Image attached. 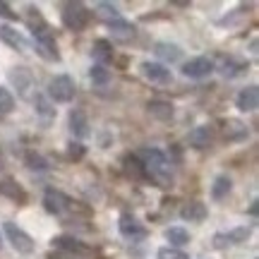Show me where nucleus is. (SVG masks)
<instances>
[{"instance_id":"1","label":"nucleus","mask_w":259,"mask_h":259,"mask_svg":"<svg viewBox=\"0 0 259 259\" xmlns=\"http://www.w3.org/2000/svg\"><path fill=\"white\" fill-rule=\"evenodd\" d=\"M137 156L144 163V170H147L149 180L158 183V187L173 185V168H170L173 163L166 158L163 151H158V149H142Z\"/></svg>"},{"instance_id":"2","label":"nucleus","mask_w":259,"mask_h":259,"mask_svg":"<svg viewBox=\"0 0 259 259\" xmlns=\"http://www.w3.org/2000/svg\"><path fill=\"white\" fill-rule=\"evenodd\" d=\"M89 17H92V12L82 3H67L63 8V24L70 31H82L89 24Z\"/></svg>"},{"instance_id":"3","label":"nucleus","mask_w":259,"mask_h":259,"mask_svg":"<svg viewBox=\"0 0 259 259\" xmlns=\"http://www.w3.org/2000/svg\"><path fill=\"white\" fill-rule=\"evenodd\" d=\"M48 96L58 103H67L74 99V82L67 74H58L48 82Z\"/></svg>"},{"instance_id":"4","label":"nucleus","mask_w":259,"mask_h":259,"mask_svg":"<svg viewBox=\"0 0 259 259\" xmlns=\"http://www.w3.org/2000/svg\"><path fill=\"white\" fill-rule=\"evenodd\" d=\"M44 204H46V211L56 213V216H65V213H70L77 209V202H72L70 197H65V194L58 192V190H46Z\"/></svg>"},{"instance_id":"5","label":"nucleus","mask_w":259,"mask_h":259,"mask_svg":"<svg viewBox=\"0 0 259 259\" xmlns=\"http://www.w3.org/2000/svg\"><path fill=\"white\" fill-rule=\"evenodd\" d=\"M5 235H8V240L12 242V247H15L17 252H24V254L34 252V240H31V235H27L19 226H15V223L8 221L5 223Z\"/></svg>"},{"instance_id":"6","label":"nucleus","mask_w":259,"mask_h":259,"mask_svg":"<svg viewBox=\"0 0 259 259\" xmlns=\"http://www.w3.org/2000/svg\"><path fill=\"white\" fill-rule=\"evenodd\" d=\"M53 245H56L58 250L74 254V257H89L92 254V250L82 240H77L74 235H58V238H53Z\"/></svg>"},{"instance_id":"7","label":"nucleus","mask_w":259,"mask_h":259,"mask_svg":"<svg viewBox=\"0 0 259 259\" xmlns=\"http://www.w3.org/2000/svg\"><path fill=\"white\" fill-rule=\"evenodd\" d=\"M213 70V63L209 58H192L183 65V74L190 77V79H202Z\"/></svg>"},{"instance_id":"8","label":"nucleus","mask_w":259,"mask_h":259,"mask_svg":"<svg viewBox=\"0 0 259 259\" xmlns=\"http://www.w3.org/2000/svg\"><path fill=\"white\" fill-rule=\"evenodd\" d=\"M142 72H144V77H147L149 82H154V84H170L173 82L170 70L161 63H144L142 65Z\"/></svg>"},{"instance_id":"9","label":"nucleus","mask_w":259,"mask_h":259,"mask_svg":"<svg viewBox=\"0 0 259 259\" xmlns=\"http://www.w3.org/2000/svg\"><path fill=\"white\" fill-rule=\"evenodd\" d=\"M0 41H3V44H8L10 48H15V51H27L29 48V41L24 38V34H19L17 29L8 27V24H3V27H0Z\"/></svg>"},{"instance_id":"10","label":"nucleus","mask_w":259,"mask_h":259,"mask_svg":"<svg viewBox=\"0 0 259 259\" xmlns=\"http://www.w3.org/2000/svg\"><path fill=\"white\" fill-rule=\"evenodd\" d=\"M34 108H36V115L41 118L44 125H51V122L56 120V108H53V103H51V99H48L46 94H36Z\"/></svg>"},{"instance_id":"11","label":"nucleus","mask_w":259,"mask_h":259,"mask_svg":"<svg viewBox=\"0 0 259 259\" xmlns=\"http://www.w3.org/2000/svg\"><path fill=\"white\" fill-rule=\"evenodd\" d=\"M70 132H72V137H77V139L89 137V120H87V113L79 111V108H74V111L70 113Z\"/></svg>"},{"instance_id":"12","label":"nucleus","mask_w":259,"mask_h":259,"mask_svg":"<svg viewBox=\"0 0 259 259\" xmlns=\"http://www.w3.org/2000/svg\"><path fill=\"white\" fill-rule=\"evenodd\" d=\"M120 233L125 235V238L139 240V238H144V235H147V228H144V226H142V223H139L135 216L125 213V216L120 219Z\"/></svg>"},{"instance_id":"13","label":"nucleus","mask_w":259,"mask_h":259,"mask_svg":"<svg viewBox=\"0 0 259 259\" xmlns=\"http://www.w3.org/2000/svg\"><path fill=\"white\" fill-rule=\"evenodd\" d=\"M211 142H213V130L209 127V125H199V127H194L192 132H190V144H192L194 149L211 147Z\"/></svg>"},{"instance_id":"14","label":"nucleus","mask_w":259,"mask_h":259,"mask_svg":"<svg viewBox=\"0 0 259 259\" xmlns=\"http://www.w3.org/2000/svg\"><path fill=\"white\" fill-rule=\"evenodd\" d=\"M92 56H94V60H96V65H103V67H106V65L113 60V46H111V41H106V38L94 41Z\"/></svg>"},{"instance_id":"15","label":"nucleus","mask_w":259,"mask_h":259,"mask_svg":"<svg viewBox=\"0 0 259 259\" xmlns=\"http://www.w3.org/2000/svg\"><path fill=\"white\" fill-rule=\"evenodd\" d=\"M238 108L245 113H252L257 111V103H259V92L257 87H247V89H242L240 94H238Z\"/></svg>"},{"instance_id":"16","label":"nucleus","mask_w":259,"mask_h":259,"mask_svg":"<svg viewBox=\"0 0 259 259\" xmlns=\"http://www.w3.org/2000/svg\"><path fill=\"white\" fill-rule=\"evenodd\" d=\"M106 24H108V29L113 31V36L120 38V41H130V38H135V27L130 24V22H125V19H106Z\"/></svg>"},{"instance_id":"17","label":"nucleus","mask_w":259,"mask_h":259,"mask_svg":"<svg viewBox=\"0 0 259 259\" xmlns=\"http://www.w3.org/2000/svg\"><path fill=\"white\" fill-rule=\"evenodd\" d=\"M245 238H250V228H235L231 233H219L213 238V245L216 247H226V245H235V242H242Z\"/></svg>"},{"instance_id":"18","label":"nucleus","mask_w":259,"mask_h":259,"mask_svg":"<svg viewBox=\"0 0 259 259\" xmlns=\"http://www.w3.org/2000/svg\"><path fill=\"white\" fill-rule=\"evenodd\" d=\"M154 53H156L163 63H178L180 60V56H183V51L176 46V44H166V41H161V44H156L154 46Z\"/></svg>"},{"instance_id":"19","label":"nucleus","mask_w":259,"mask_h":259,"mask_svg":"<svg viewBox=\"0 0 259 259\" xmlns=\"http://www.w3.org/2000/svg\"><path fill=\"white\" fill-rule=\"evenodd\" d=\"M180 216H183L185 221H190V223H202L204 219H206V206H204L202 202H190V204L183 206Z\"/></svg>"},{"instance_id":"20","label":"nucleus","mask_w":259,"mask_h":259,"mask_svg":"<svg viewBox=\"0 0 259 259\" xmlns=\"http://www.w3.org/2000/svg\"><path fill=\"white\" fill-rule=\"evenodd\" d=\"M219 70H221L223 77H235V74H240L242 70H247V63H245V60H238V58H233V56H228V58L223 56Z\"/></svg>"},{"instance_id":"21","label":"nucleus","mask_w":259,"mask_h":259,"mask_svg":"<svg viewBox=\"0 0 259 259\" xmlns=\"http://www.w3.org/2000/svg\"><path fill=\"white\" fill-rule=\"evenodd\" d=\"M0 194L8 197V199H12V202H17V204H27V192H24L17 183H12V180L0 183Z\"/></svg>"},{"instance_id":"22","label":"nucleus","mask_w":259,"mask_h":259,"mask_svg":"<svg viewBox=\"0 0 259 259\" xmlns=\"http://www.w3.org/2000/svg\"><path fill=\"white\" fill-rule=\"evenodd\" d=\"M10 79L17 84V89L22 96H27V92L31 89V74H29L27 67H15V70L10 72Z\"/></svg>"},{"instance_id":"23","label":"nucleus","mask_w":259,"mask_h":259,"mask_svg":"<svg viewBox=\"0 0 259 259\" xmlns=\"http://www.w3.org/2000/svg\"><path fill=\"white\" fill-rule=\"evenodd\" d=\"M125 170H127L130 176L139 178V180H149L147 170H144V163L139 161L137 154H127V156H125Z\"/></svg>"},{"instance_id":"24","label":"nucleus","mask_w":259,"mask_h":259,"mask_svg":"<svg viewBox=\"0 0 259 259\" xmlns=\"http://www.w3.org/2000/svg\"><path fill=\"white\" fill-rule=\"evenodd\" d=\"M147 108L154 118H158V120H170V118H173V106L168 101H149Z\"/></svg>"},{"instance_id":"25","label":"nucleus","mask_w":259,"mask_h":259,"mask_svg":"<svg viewBox=\"0 0 259 259\" xmlns=\"http://www.w3.org/2000/svg\"><path fill=\"white\" fill-rule=\"evenodd\" d=\"M166 240L170 242V247H185L187 242H190V233L183 231V228H168L166 231Z\"/></svg>"},{"instance_id":"26","label":"nucleus","mask_w":259,"mask_h":259,"mask_svg":"<svg viewBox=\"0 0 259 259\" xmlns=\"http://www.w3.org/2000/svg\"><path fill=\"white\" fill-rule=\"evenodd\" d=\"M231 192V178L228 176H219L213 180V187H211V197L213 199H223V197H228Z\"/></svg>"},{"instance_id":"27","label":"nucleus","mask_w":259,"mask_h":259,"mask_svg":"<svg viewBox=\"0 0 259 259\" xmlns=\"http://www.w3.org/2000/svg\"><path fill=\"white\" fill-rule=\"evenodd\" d=\"M24 163H27L31 170H38V173L48 170V161L41 156V154H36V151H27V154H24Z\"/></svg>"},{"instance_id":"28","label":"nucleus","mask_w":259,"mask_h":259,"mask_svg":"<svg viewBox=\"0 0 259 259\" xmlns=\"http://www.w3.org/2000/svg\"><path fill=\"white\" fill-rule=\"evenodd\" d=\"M226 137L228 139H245L247 137V127L238 120H228L226 122Z\"/></svg>"},{"instance_id":"29","label":"nucleus","mask_w":259,"mask_h":259,"mask_svg":"<svg viewBox=\"0 0 259 259\" xmlns=\"http://www.w3.org/2000/svg\"><path fill=\"white\" fill-rule=\"evenodd\" d=\"M12 108H15V99H12V94H10L5 87H0V118L10 115Z\"/></svg>"},{"instance_id":"30","label":"nucleus","mask_w":259,"mask_h":259,"mask_svg":"<svg viewBox=\"0 0 259 259\" xmlns=\"http://www.w3.org/2000/svg\"><path fill=\"white\" fill-rule=\"evenodd\" d=\"M92 82L94 84H99V87H103V84H108V79H111V72L103 67V65H94L92 67Z\"/></svg>"},{"instance_id":"31","label":"nucleus","mask_w":259,"mask_h":259,"mask_svg":"<svg viewBox=\"0 0 259 259\" xmlns=\"http://www.w3.org/2000/svg\"><path fill=\"white\" fill-rule=\"evenodd\" d=\"M158 259H187V254L176 247H163V250H158Z\"/></svg>"},{"instance_id":"32","label":"nucleus","mask_w":259,"mask_h":259,"mask_svg":"<svg viewBox=\"0 0 259 259\" xmlns=\"http://www.w3.org/2000/svg\"><path fill=\"white\" fill-rule=\"evenodd\" d=\"M96 10H101L103 15H108L111 19H118V17H120L118 8H115V5H111V3H99V5H96Z\"/></svg>"},{"instance_id":"33","label":"nucleus","mask_w":259,"mask_h":259,"mask_svg":"<svg viewBox=\"0 0 259 259\" xmlns=\"http://www.w3.org/2000/svg\"><path fill=\"white\" fill-rule=\"evenodd\" d=\"M84 156V147L79 142H72L70 144V158H82Z\"/></svg>"},{"instance_id":"34","label":"nucleus","mask_w":259,"mask_h":259,"mask_svg":"<svg viewBox=\"0 0 259 259\" xmlns=\"http://www.w3.org/2000/svg\"><path fill=\"white\" fill-rule=\"evenodd\" d=\"M0 17H5V19H17V12H12L8 3H0Z\"/></svg>"},{"instance_id":"35","label":"nucleus","mask_w":259,"mask_h":259,"mask_svg":"<svg viewBox=\"0 0 259 259\" xmlns=\"http://www.w3.org/2000/svg\"><path fill=\"white\" fill-rule=\"evenodd\" d=\"M48 259H63V257H58V254H48Z\"/></svg>"}]
</instances>
